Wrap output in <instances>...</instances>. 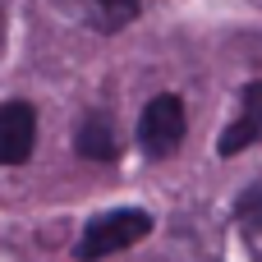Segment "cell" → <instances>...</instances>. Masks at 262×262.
Here are the masks:
<instances>
[{
    "label": "cell",
    "instance_id": "6da1fadb",
    "mask_svg": "<svg viewBox=\"0 0 262 262\" xmlns=\"http://www.w3.org/2000/svg\"><path fill=\"white\" fill-rule=\"evenodd\" d=\"M152 235V216L143 207H115V212H101L83 226L78 244H74V258L78 262H101L111 253H124L134 249L138 239Z\"/></svg>",
    "mask_w": 262,
    "mask_h": 262
},
{
    "label": "cell",
    "instance_id": "3957f363",
    "mask_svg": "<svg viewBox=\"0 0 262 262\" xmlns=\"http://www.w3.org/2000/svg\"><path fill=\"white\" fill-rule=\"evenodd\" d=\"M258 143H262V78H253V83L244 88V97H239L235 120L221 129L216 152H221V157H239L244 147H258Z\"/></svg>",
    "mask_w": 262,
    "mask_h": 262
},
{
    "label": "cell",
    "instance_id": "277c9868",
    "mask_svg": "<svg viewBox=\"0 0 262 262\" xmlns=\"http://www.w3.org/2000/svg\"><path fill=\"white\" fill-rule=\"evenodd\" d=\"M37 143V111L28 101L0 106V166H23Z\"/></svg>",
    "mask_w": 262,
    "mask_h": 262
},
{
    "label": "cell",
    "instance_id": "5b68a950",
    "mask_svg": "<svg viewBox=\"0 0 262 262\" xmlns=\"http://www.w3.org/2000/svg\"><path fill=\"white\" fill-rule=\"evenodd\" d=\"M74 147L88 157V161H115V134H111V124L101 120V115H88L83 124H78V138H74Z\"/></svg>",
    "mask_w": 262,
    "mask_h": 262
},
{
    "label": "cell",
    "instance_id": "ba28073f",
    "mask_svg": "<svg viewBox=\"0 0 262 262\" xmlns=\"http://www.w3.org/2000/svg\"><path fill=\"white\" fill-rule=\"evenodd\" d=\"M0 23H5V14H0Z\"/></svg>",
    "mask_w": 262,
    "mask_h": 262
},
{
    "label": "cell",
    "instance_id": "52a82bcc",
    "mask_svg": "<svg viewBox=\"0 0 262 262\" xmlns=\"http://www.w3.org/2000/svg\"><path fill=\"white\" fill-rule=\"evenodd\" d=\"M97 5H124V9H129V5H134V0H97Z\"/></svg>",
    "mask_w": 262,
    "mask_h": 262
},
{
    "label": "cell",
    "instance_id": "8992f818",
    "mask_svg": "<svg viewBox=\"0 0 262 262\" xmlns=\"http://www.w3.org/2000/svg\"><path fill=\"white\" fill-rule=\"evenodd\" d=\"M235 216H239V226H244V235H249V249L262 258V184H253L249 193H239Z\"/></svg>",
    "mask_w": 262,
    "mask_h": 262
},
{
    "label": "cell",
    "instance_id": "7a4b0ae2",
    "mask_svg": "<svg viewBox=\"0 0 262 262\" xmlns=\"http://www.w3.org/2000/svg\"><path fill=\"white\" fill-rule=\"evenodd\" d=\"M184 129H189L184 101L170 97V92H161V97H152V101L143 106V115H138V147H143L147 157L166 161V157L184 143Z\"/></svg>",
    "mask_w": 262,
    "mask_h": 262
}]
</instances>
